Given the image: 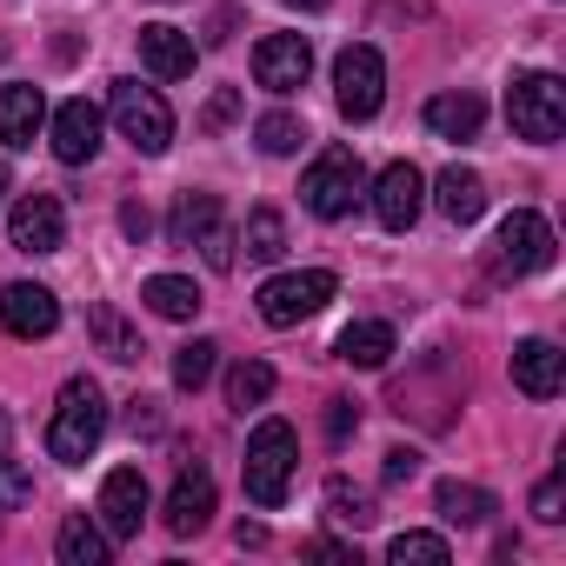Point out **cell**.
Here are the masks:
<instances>
[{"label": "cell", "mask_w": 566, "mask_h": 566, "mask_svg": "<svg viewBox=\"0 0 566 566\" xmlns=\"http://www.w3.org/2000/svg\"><path fill=\"white\" fill-rule=\"evenodd\" d=\"M140 67L160 74V81H187L193 74V34H180L167 21H147L140 28Z\"/></svg>", "instance_id": "18"}, {"label": "cell", "mask_w": 566, "mask_h": 566, "mask_svg": "<svg viewBox=\"0 0 566 566\" xmlns=\"http://www.w3.org/2000/svg\"><path fill=\"white\" fill-rule=\"evenodd\" d=\"M287 8H307V14H314V8H327V0H287Z\"/></svg>", "instance_id": "41"}, {"label": "cell", "mask_w": 566, "mask_h": 566, "mask_svg": "<svg viewBox=\"0 0 566 566\" xmlns=\"http://www.w3.org/2000/svg\"><path fill=\"white\" fill-rule=\"evenodd\" d=\"M334 354H340L347 367L374 374V367H387V360H394V327H387V321H354V327L334 340Z\"/></svg>", "instance_id": "20"}, {"label": "cell", "mask_w": 566, "mask_h": 566, "mask_svg": "<svg viewBox=\"0 0 566 566\" xmlns=\"http://www.w3.org/2000/svg\"><path fill=\"white\" fill-rule=\"evenodd\" d=\"M0 327L14 340H48L61 327V301L48 287H34V280H14V287L0 294Z\"/></svg>", "instance_id": "12"}, {"label": "cell", "mask_w": 566, "mask_h": 566, "mask_svg": "<svg viewBox=\"0 0 566 566\" xmlns=\"http://www.w3.org/2000/svg\"><path fill=\"white\" fill-rule=\"evenodd\" d=\"M101 433H107V400H101V387H94V380H67L61 400H54V420H48V453H54L61 467H81V460L101 447Z\"/></svg>", "instance_id": "1"}, {"label": "cell", "mask_w": 566, "mask_h": 566, "mask_svg": "<svg viewBox=\"0 0 566 566\" xmlns=\"http://www.w3.org/2000/svg\"><path fill=\"white\" fill-rule=\"evenodd\" d=\"M247 253L253 260H280V253H287V220H280L273 207H253L247 213Z\"/></svg>", "instance_id": "30"}, {"label": "cell", "mask_w": 566, "mask_h": 566, "mask_svg": "<svg viewBox=\"0 0 566 566\" xmlns=\"http://www.w3.org/2000/svg\"><path fill=\"white\" fill-rule=\"evenodd\" d=\"M413 473H420V453H413V447H394V453H387V467H380V480H387V486H400V480H413Z\"/></svg>", "instance_id": "36"}, {"label": "cell", "mask_w": 566, "mask_h": 566, "mask_svg": "<svg viewBox=\"0 0 566 566\" xmlns=\"http://www.w3.org/2000/svg\"><path fill=\"white\" fill-rule=\"evenodd\" d=\"M41 127H48V94L41 87H28V81L0 87V140H8L14 154H28Z\"/></svg>", "instance_id": "16"}, {"label": "cell", "mask_w": 566, "mask_h": 566, "mask_svg": "<svg viewBox=\"0 0 566 566\" xmlns=\"http://www.w3.org/2000/svg\"><path fill=\"white\" fill-rule=\"evenodd\" d=\"M54 553H61V566H107V526H94L87 513H67Z\"/></svg>", "instance_id": "23"}, {"label": "cell", "mask_w": 566, "mask_h": 566, "mask_svg": "<svg viewBox=\"0 0 566 566\" xmlns=\"http://www.w3.org/2000/svg\"><path fill=\"white\" fill-rule=\"evenodd\" d=\"M387 559H394V566H447V559H453V546H447L440 533H394Z\"/></svg>", "instance_id": "29"}, {"label": "cell", "mask_w": 566, "mask_h": 566, "mask_svg": "<svg viewBox=\"0 0 566 566\" xmlns=\"http://www.w3.org/2000/svg\"><path fill=\"white\" fill-rule=\"evenodd\" d=\"M513 387H520L526 400H553V394L566 387V354H559L553 340H520V347H513Z\"/></svg>", "instance_id": "15"}, {"label": "cell", "mask_w": 566, "mask_h": 566, "mask_svg": "<svg viewBox=\"0 0 566 566\" xmlns=\"http://www.w3.org/2000/svg\"><path fill=\"white\" fill-rule=\"evenodd\" d=\"M120 227H127L134 240H147V233H154V213H147L140 200H127V207H120Z\"/></svg>", "instance_id": "39"}, {"label": "cell", "mask_w": 566, "mask_h": 566, "mask_svg": "<svg viewBox=\"0 0 566 566\" xmlns=\"http://www.w3.org/2000/svg\"><path fill=\"white\" fill-rule=\"evenodd\" d=\"M140 301H147L160 321H193V314L207 307V301H200V287H193L187 273H154L147 287H140Z\"/></svg>", "instance_id": "22"}, {"label": "cell", "mask_w": 566, "mask_h": 566, "mask_svg": "<svg viewBox=\"0 0 566 566\" xmlns=\"http://www.w3.org/2000/svg\"><path fill=\"white\" fill-rule=\"evenodd\" d=\"M546 266H553V227L533 207H513L493 233V273L526 280V273H546Z\"/></svg>", "instance_id": "7"}, {"label": "cell", "mask_w": 566, "mask_h": 566, "mask_svg": "<svg viewBox=\"0 0 566 566\" xmlns=\"http://www.w3.org/2000/svg\"><path fill=\"white\" fill-rule=\"evenodd\" d=\"M480 120H486L480 94H433V101H427V127H433L440 140H473Z\"/></svg>", "instance_id": "21"}, {"label": "cell", "mask_w": 566, "mask_h": 566, "mask_svg": "<svg viewBox=\"0 0 566 566\" xmlns=\"http://www.w3.org/2000/svg\"><path fill=\"white\" fill-rule=\"evenodd\" d=\"M0 453H8V413H0Z\"/></svg>", "instance_id": "42"}, {"label": "cell", "mask_w": 566, "mask_h": 566, "mask_svg": "<svg viewBox=\"0 0 566 566\" xmlns=\"http://www.w3.org/2000/svg\"><path fill=\"white\" fill-rule=\"evenodd\" d=\"M307 74H314L307 34H266V41L253 48V81H260L266 94H294V87H307Z\"/></svg>", "instance_id": "9"}, {"label": "cell", "mask_w": 566, "mask_h": 566, "mask_svg": "<svg viewBox=\"0 0 566 566\" xmlns=\"http://www.w3.org/2000/svg\"><path fill=\"white\" fill-rule=\"evenodd\" d=\"M360 193H367V167H360L354 147H327V154L307 167V180H301V200H307V213H321V220H347Z\"/></svg>", "instance_id": "4"}, {"label": "cell", "mask_w": 566, "mask_h": 566, "mask_svg": "<svg viewBox=\"0 0 566 566\" xmlns=\"http://www.w3.org/2000/svg\"><path fill=\"white\" fill-rule=\"evenodd\" d=\"M213 227H220V200H213V193H180V207H174V220H167V240H174V247H200Z\"/></svg>", "instance_id": "25"}, {"label": "cell", "mask_w": 566, "mask_h": 566, "mask_svg": "<svg viewBox=\"0 0 566 566\" xmlns=\"http://www.w3.org/2000/svg\"><path fill=\"white\" fill-rule=\"evenodd\" d=\"M266 394H273V367H266V360H240V367L227 374V400H233L240 413H247V407H260Z\"/></svg>", "instance_id": "31"}, {"label": "cell", "mask_w": 566, "mask_h": 566, "mask_svg": "<svg viewBox=\"0 0 566 566\" xmlns=\"http://www.w3.org/2000/svg\"><path fill=\"white\" fill-rule=\"evenodd\" d=\"M360 433V407L354 400H327V440H347Z\"/></svg>", "instance_id": "35"}, {"label": "cell", "mask_w": 566, "mask_h": 566, "mask_svg": "<svg viewBox=\"0 0 566 566\" xmlns=\"http://www.w3.org/2000/svg\"><path fill=\"white\" fill-rule=\"evenodd\" d=\"M114 127L134 140V154H147V160H160L167 147H174V107L154 94V87H140V81H114Z\"/></svg>", "instance_id": "6"}, {"label": "cell", "mask_w": 566, "mask_h": 566, "mask_svg": "<svg viewBox=\"0 0 566 566\" xmlns=\"http://www.w3.org/2000/svg\"><path fill=\"white\" fill-rule=\"evenodd\" d=\"M314 559H354V546H340V539H321V546H314Z\"/></svg>", "instance_id": "40"}, {"label": "cell", "mask_w": 566, "mask_h": 566, "mask_svg": "<svg viewBox=\"0 0 566 566\" xmlns=\"http://www.w3.org/2000/svg\"><path fill=\"white\" fill-rule=\"evenodd\" d=\"M334 101H340L347 120H374L380 114V101H387V61L367 41L334 61Z\"/></svg>", "instance_id": "8"}, {"label": "cell", "mask_w": 566, "mask_h": 566, "mask_svg": "<svg viewBox=\"0 0 566 566\" xmlns=\"http://www.w3.org/2000/svg\"><path fill=\"white\" fill-rule=\"evenodd\" d=\"M506 120H513V134L533 140V147L559 140V127H566V81H559V74H520V81L506 87Z\"/></svg>", "instance_id": "3"}, {"label": "cell", "mask_w": 566, "mask_h": 566, "mask_svg": "<svg viewBox=\"0 0 566 566\" xmlns=\"http://www.w3.org/2000/svg\"><path fill=\"white\" fill-rule=\"evenodd\" d=\"M213 360H220L213 340H187V347L174 354V387H180V394H200V387L213 380Z\"/></svg>", "instance_id": "28"}, {"label": "cell", "mask_w": 566, "mask_h": 566, "mask_svg": "<svg viewBox=\"0 0 566 566\" xmlns=\"http://www.w3.org/2000/svg\"><path fill=\"white\" fill-rule=\"evenodd\" d=\"M207 520H213V473H207V467H187V473L174 480V493H167V533L193 539Z\"/></svg>", "instance_id": "17"}, {"label": "cell", "mask_w": 566, "mask_h": 566, "mask_svg": "<svg viewBox=\"0 0 566 566\" xmlns=\"http://www.w3.org/2000/svg\"><path fill=\"white\" fill-rule=\"evenodd\" d=\"M233 114H240V94H233V87H220V94L207 101V114H200V127H227Z\"/></svg>", "instance_id": "37"}, {"label": "cell", "mask_w": 566, "mask_h": 566, "mask_svg": "<svg viewBox=\"0 0 566 566\" xmlns=\"http://www.w3.org/2000/svg\"><path fill=\"white\" fill-rule=\"evenodd\" d=\"M87 327H94V340H101V354H107V360H140V334H134L114 307H94V314H87Z\"/></svg>", "instance_id": "26"}, {"label": "cell", "mask_w": 566, "mask_h": 566, "mask_svg": "<svg viewBox=\"0 0 566 566\" xmlns=\"http://www.w3.org/2000/svg\"><path fill=\"white\" fill-rule=\"evenodd\" d=\"M294 467H301V440L287 420H260L253 440H247V500L253 506H280L294 486Z\"/></svg>", "instance_id": "2"}, {"label": "cell", "mask_w": 566, "mask_h": 566, "mask_svg": "<svg viewBox=\"0 0 566 566\" xmlns=\"http://www.w3.org/2000/svg\"><path fill=\"white\" fill-rule=\"evenodd\" d=\"M367 193H374V213H380V227H387V233H407V227L420 220V207H427V180H420V167H413V160L380 167V180H374Z\"/></svg>", "instance_id": "10"}, {"label": "cell", "mask_w": 566, "mask_h": 566, "mask_svg": "<svg viewBox=\"0 0 566 566\" xmlns=\"http://www.w3.org/2000/svg\"><path fill=\"white\" fill-rule=\"evenodd\" d=\"M327 513L340 520V526H374V500L360 493V486H347V480H327Z\"/></svg>", "instance_id": "32"}, {"label": "cell", "mask_w": 566, "mask_h": 566, "mask_svg": "<svg viewBox=\"0 0 566 566\" xmlns=\"http://www.w3.org/2000/svg\"><path fill=\"white\" fill-rule=\"evenodd\" d=\"M48 140H54V160L87 167V160L101 154V107H94V101H61V114H54Z\"/></svg>", "instance_id": "14"}, {"label": "cell", "mask_w": 566, "mask_h": 566, "mask_svg": "<svg viewBox=\"0 0 566 566\" xmlns=\"http://www.w3.org/2000/svg\"><path fill=\"white\" fill-rule=\"evenodd\" d=\"M334 294H340V280H334L327 266H307V273H273L266 287H260V321H266V327H301V321H314Z\"/></svg>", "instance_id": "5"}, {"label": "cell", "mask_w": 566, "mask_h": 566, "mask_svg": "<svg viewBox=\"0 0 566 566\" xmlns=\"http://www.w3.org/2000/svg\"><path fill=\"white\" fill-rule=\"evenodd\" d=\"M8 240H14L21 253H61V240H67L61 200H54V193H21L14 213H8Z\"/></svg>", "instance_id": "11"}, {"label": "cell", "mask_w": 566, "mask_h": 566, "mask_svg": "<svg viewBox=\"0 0 566 566\" xmlns=\"http://www.w3.org/2000/svg\"><path fill=\"white\" fill-rule=\"evenodd\" d=\"M433 207H440L453 227H473V220L486 213V180H480L473 167H447V174L433 180Z\"/></svg>", "instance_id": "19"}, {"label": "cell", "mask_w": 566, "mask_h": 566, "mask_svg": "<svg viewBox=\"0 0 566 566\" xmlns=\"http://www.w3.org/2000/svg\"><path fill=\"white\" fill-rule=\"evenodd\" d=\"M140 520H147V473H140V467H114V473L101 480V526H107L114 539H134Z\"/></svg>", "instance_id": "13"}, {"label": "cell", "mask_w": 566, "mask_h": 566, "mask_svg": "<svg viewBox=\"0 0 566 566\" xmlns=\"http://www.w3.org/2000/svg\"><path fill=\"white\" fill-rule=\"evenodd\" d=\"M200 253H207V266H213V273H220V266H233V233H227V227H213V233L200 240Z\"/></svg>", "instance_id": "38"}, {"label": "cell", "mask_w": 566, "mask_h": 566, "mask_svg": "<svg viewBox=\"0 0 566 566\" xmlns=\"http://www.w3.org/2000/svg\"><path fill=\"white\" fill-rule=\"evenodd\" d=\"M34 500V480L8 460V453H0V506H28Z\"/></svg>", "instance_id": "33"}, {"label": "cell", "mask_w": 566, "mask_h": 566, "mask_svg": "<svg viewBox=\"0 0 566 566\" xmlns=\"http://www.w3.org/2000/svg\"><path fill=\"white\" fill-rule=\"evenodd\" d=\"M0 200H8V160H0Z\"/></svg>", "instance_id": "43"}, {"label": "cell", "mask_w": 566, "mask_h": 566, "mask_svg": "<svg viewBox=\"0 0 566 566\" xmlns=\"http://www.w3.org/2000/svg\"><path fill=\"white\" fill-rule=\"evenodd\" d=\"M433 506H440V520H447V526H486L493 493H486V486H473V480H440Z\"/></svg>", "instance_id": "24"}, {"label": "cell", "mask_w": 566, "mask_h": 566, "mask_svg": "<svg viewBox=\"0 0 566 566\" xmlns=\"http://www.w3.org/2000/svg\"><path fill=\"white\" fill-rule=\"evenodd\" d=\"M559 500H566V486H559V473H546V480L533 486V520H546V526H553V520H566V513H559Z\"/></svg>", "instance_id": "34"}, {"label": "cell", "mask_w": 566, "mask_h": 566, "mask_svg": "<svg viewBox=\"0 0 566 566\" xmlns=\"http://www.w3.org/2000/svg\"><path fill=\"white\" fill-rule=\"evenodd\" d=\"M253 140H260L266 154H301V140H307V120H301V114H287V107H273V114H260Z\"/></svg>", "instance_id": "27"}]
</instances>
